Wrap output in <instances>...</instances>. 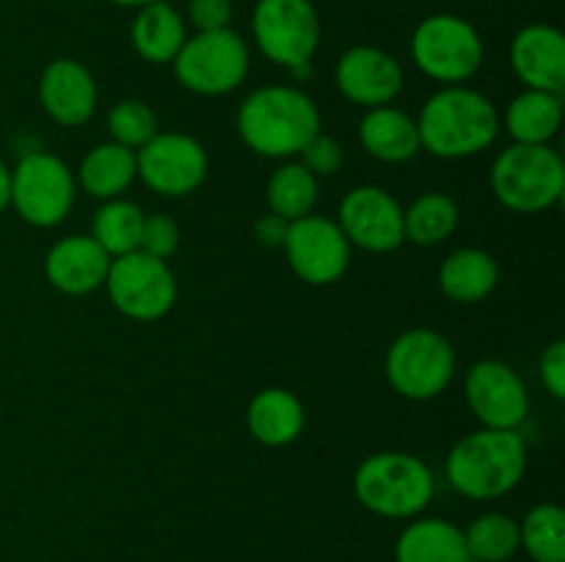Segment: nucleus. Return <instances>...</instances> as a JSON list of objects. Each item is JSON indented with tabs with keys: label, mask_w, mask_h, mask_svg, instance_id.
Here are the masks:
<instances>
[{
	"label": "nucleus",
	"mask_w": 565,
	"mask_h": 562,
	"mask_svg": "<svg viewBox=\"0 0 565 562\" xmlns=\"http://www.w3.org/2000/svg\"><path fill=\"white\" fill-rule=\"evenodd\" d=\"M417 132L419 147L434 158H472L497 141L500 114L486 94L467 86H447L423 105Z\"/></svg>",
	"instance_id": "obj_1"
},
{
	"label": "nucleus",
	"mask_w": 565,
	"mask_h": 562,
	"mask_svg": "<svg viewBox=\"0 0 565 562\" xmlns=\"http://www.w3.org/2000/svg\"><path fill=\"white\" fill-rule=\"evenodd\" d=\"M237 130L263 158H292L320 132V110L301 88L263 86L243 99Z\"/></svg>",
	"instance_id": "obj_2"
},
{
	"label": "nucleus",
	"mask_w": 565,
	"mask_h": 562,
	"mask_svg": "<svg viewBox=\"0 0 565 562\" xmlns=\"http://www.w3.org/2000/svg\"><path fill=\"white\" fill-rule=\"evenodd\" d=\"M445 472L452 488L467 499H500L524 479L527 444L516 430H475L452 446Z\"/></svg>",
	"instance_id": "obj_3"
},
{
	"label": "nucleus",
	"mask_w": 565,
	"mask_h": 562,
	"mask_svg": "<svg viewBox=\"0 0 565 562\" xmlns=\"http://www.w3.org/2000/svg\"><path fill=\"white\" fill-rule=\"evenodd\" d=\"M434 472L408 452H379L356 468L353 494L381 518H414L434 499Z\"/></svg>",
	"instance_id": "obj_4"
},
{
	"label": "nucleus",
	"mask_w": 565,
	"mask_h": 562,
	"mask_svg": "<svg viewBox=\"0 0 565 562\" xmlns=\"http://www.w3.org/2000/svg\"><path fill=\"white\" fill-rule=\"evenodd\" d=\"M491 191L513 213H544L565 193L563 158L550 143H511L491 165Z\"/></svg>",
	"instance_id": "obj_5"
},
{
	"label": "nucleus",
	"mask_w": 565,
	"mask_h": 562,
	"mask_svg": "<svg viewBox=\"0 0 565 562\" xmlns=\"http://www.w3.org/2000/svg\"><path fill=\"white\" fill-rule=\"evenodd\" d=\"M171 64L177 80L188 91L221 97L243 86L252 55L241 33L224 28V31H202L188 36Z\"/></svg>",
	"instance_id": "obj_6"
},
{
	"label": "nucleus",
	"mask_w": 565,
	"mask_h": 562,
	"mask_svg": "<svg viewBox=\"0 0 565 562\" xmlns=\"http://www.w3.org/2000/svg\"><path fill=\"white\" fill-rule=\"evenodd\" d=\"M252 31L265 58L296 75H307L323 28L312 0H257Z\"/></svg>",
	"instance_id": "obj_7"
},
{
	"label": "nucleus",
	"mask_w": 565,
	"mask_h": 562,
	"mask_svg": "<svg viewBox=\"0 0 565 562\" xmlns=\"http://www.w3.org/2000/svg\"><path fill=\"white\" fill-rule=\"evenodd\" d=\"M412 58L423 75L458 86L483 64V39L463 17L430 14L414 28Z\"/></svg>",
	"instance_id": "obj_8"
},
{
	"label": "nucleus",
	"mask_w": 565,
	"mask_h": 562,
	"mask_svg": "<svg viewBox=\"0 0 565 562\" xmlns=\"http://www.w3.org/2000/svg\"><path fill=\"white\" fill-rule=\"evenodd\" d=\"M456 375V350L434 328H412L392 342L386 378L406 400H434Z\"/></svg>",
	"instance_id": "obj_9"
},
{
	"label": "nucleus",
	"mask_w": 565,
	"mask_h": 562,
	"mask_svg": "<svg viewBox=\"0 0 565 562\" xmlns=\"http://www.w3.org/2000/svg\"><path fill=\"white\" fill-rule=\"evenodd\" d=\"M77 180L70 165L50 152H31L11 169V204L25 224L50 229L70 215Z\"/></svg>",
	"instance_id": "obj_10"
},
{
	"label": "nucleus",
	"mask_w": 565,
	"mask_h": 562,
	"mask_svg": "<svg viewBox=\"0 0 565 562\" xmlns=\"http://www.w3.org/2000/svg\"><path fill=\"white\" fill-rule=\"evenodd\" d=\"M105 290H108L116 312L138 320V323L166 317L177 301V279L169 262L143 251H130L110 259Z\"/></svg>",
	"instance_id": "obj_11"
},
{
	"label": "nucleus",
	"mask_w": 565,
	"mask_h": 562,
	"mask_svg": "<svg viewBox=\"0 0 565 562\" xmlns=\"http://www.w3.org/2000/svg\"><path fill=\"white\" fill-rule=\"evenodd\" d=\"M207 152L185 132H158L136 152V174L160 196H191L207 176Z\"/></svg>",
	"instance_id": "obj_12"
},
{
	"label": "nucleus",
	"mask_w": 565,
	"mask_h": 562,
	"mask_svg": "<svg viewBox=\"0 0 565 562\" xmlns=\"http://www.w3.org/2000/svg\"><path fill=\"white\" fill-rule=\"evenodd\" d=\"M281 248L298 279L315 287L340 281L351 264V242L342 235L340 224L323 215L290 220Z\"/></svg>",
	"instance_id": "obj_13"
},
{
	"label": "nucleus",
	"mask_w": 565,
	"mask_h": 562,
	"mask_svg": "<svg viewBox=\"0 0 565 562\" xmlns=\"http://www.w3.org/2000/svg\"><path fill=\"white\" fill-rule=\"evenodd\" d=\"M463 395L483 428L516 430L530 413V395L513 367L497 358H486L469 367Z\"/></svg>",
	"instance_id": "obj_14"
},
{
	"label": "nucleus",
	"mask_w": 565,
	"mask_h": 562,
	"mask_svg": "<svg viewBox=\"0 0 565 562\" xmlns=\"http://www.w3.org/2000/svg\"><path fill=\"white\" fill-rule=\"evenodd\" d=\"M340 229L351 246L373 253L395 251L406 242L403 207L390 191L379 185H359L340 204Z\"/></svg>",
	"instance_id": "obj_15"
},
{
	"label": "nucleus",
	"mask_w": 565,
	"mask_h": 562,
	"mask_svg": "<svg viewBox=\"0 0 565 562\" xmlns=\"http://www.w3.org/2000/svg\"><path fill=\"white\" fill-rule=\"evenodd\" d=\"M334 80L345 99L364 108H379V105H390L401 94L403 66L386 50L356 44L340 55Z\"/></svg>",
	"instance_id": "obj_16"
},
{
	"label": "nucleus",
	"mask_w": 565,
	"mask_h": 562,
	"mask_svg": "<svg viewBox=\"0 0 565 562\" xmlns=\"http://www.w3.org/2000/svg\"><path fill=\"white\" fill-rule=\"evenodd\" d=\"M39 102L61 127H81L97 110V83L75 58H58L39 77Z\"/></svg>",
	"instance_id": "obj_17"
},
{
	"label": "nucleus",
	"mask_w": 565,
	"mask_h": 562,
	"mask_svg": "<svg viewBox=\"0 0 565 562\" xmlns=\"http://www.w3.org/2000/svg\"><path fill=\"white\" fill-rule=\"evenodd\" d=\"M511 66L527 88L561 94L565 88V36L561 28L546 22L522 28L511 42Z\"/></svg>",
	"instance_id": "obj_18"
},
{
	"label": "nucleus",
	"mask_w": 565,
	"mask_h": 562,
	"mask_svg": "<svg viewBox=\"0 0 565 562\" xmlns=\"http://www.w3.org/2000/svg\"><path fill=\"white\" fill-rule=\"evenodd\" d=\"M110 257L92 235H70L55 242L44 259V273L66 295H88L105 287Z\"/></svg>",
	"instance_id": "obj_19"
},
{
	"label": "nucleus",
	"mask_w": 565,
	"mask_h": 562,
	"mask_svg": "<svg viewBox=\"0 0 565 562\" xmlns=\"http://www.w3.org/2000/svg\"><path fill=\"white\" fill-rule=\"evenodd\" d=\"M359 141L373 158L384 160V163H406V160L417 158V152L423 149L417 119L392 105H379L364 114V119L359 121Z\"/></svg>",
	"instance_id": "obj_20"
},
{
	"label": "nucleus",
	"mask_w": 565,
	"mask_h": 562,
	"mask_svg": "<svg viewBox=\"0 0 565 562\" xmlns=\"http://www.w3.org/2000/svg\"><path fill=\"white\" fill-rule=\"evenodd\" d=\"M130 39L136 53L149 64H171L188 39L185 17L166 0L141 6L132 20Z\"/></svg>",
	"instance_id": "obj_21"
},
{
	"label": "nucleus",
	"mask_w": 565,
	"mask_h": 562,
	"mask_svg": "<svg viewBox=\"0 0 565 562\" xmlns=\"http://www.w3.org/2000/svg\"><path fill=\"white\" fill-rule=\"evenodd\" d=\"M248 433L265 446H287L303 433V402L287 389H265L248 402Z\"/></svg>",
	"instance_id": "obj_22"
},
{
	"label": "nucleus",
	"mask_w": 565,
	"mask_h": 562,
	"mask_svg": "<svg viewBox=\"0 0 565 562\" xmlns=\"http://www.w3.org/2000/svg\"><path fill=\"white\" fill-rule=\"evenodd\" d=\"M395 562H472L458 529L445 518H419L401 532L395 543Z\"/></svg>",
	"instance_id": "obj_23"
},
{
	"label": "nucleus",
	"mask_w": 565,
	"mask_h": 562,
	"mask_svg": "<svg viewBox=\"0 0 565 562\" xmlns=\"http://www.w3.org/2000/svg\"><path fill=\"white\" fill-rule=\"evenodd\" d=\"M500 281V268L494 257L480 248H461L441 262L439 287L450 301L480 303L494 292Z\"/></svg>",
	"instance_id": "obj_24"
},
{
	"label": "nucleus",
	"mask_w": 565,
	"mask_h": 562,
	"mask_svg": "<svg viewBox=\"0 0 565 562\" xmlns=\"http://www.w3.org/2000/svg\"><path fill=\"white\" fill-rule=\"evenodd\" d=\"M136 176V149H127L116 141L94 147L81 160V171H77L83 191L103 202L119 198Z\"/></svg>",
	"instance_id": "obj_25"
},
{
	"label": "nucleus",
	"mask_w": 565,
	"mask_h": 562,
	"mask_svg": "<svg viewBox=\"0 0 565 562\" xmlns=\"http://www.w3.org/2000/svg\"><path fill=\"white\" fill-rule=\"evenodd\" d=\"M563 99L561 94L527 88L511 99L505 110V127L513 143H550L561 132Z\"/></svg>",
	"instance_id": "obj_26"
},
{
	"label": "nucleus",
	"mask_w": 565,
	"mask_h": 562,
	"mask_svg": "<svg viewBox=\"0 0 565 562\" xmlns=\"http://www.w3.org/2000/svg\"><path fill=\"white\" fill-rule=\"evenodd\" d=\"M461 209L447 193L430 191L403 209V235L417 246H439L458 229Z\"/></svg>",
	"instance_id": "obj_27"
},
{
	"label": "nucleus",
	"mask_w": 565,
	"mask_h": 562,
	"mask_svg": "<svg viewBox=\"0 0 565 562\" xmlns=\"http://www.w3.org/2000/svg\"><path fill=\"white\" fill-rule=\"evenodd\" d=\"M143 209L127 198H110L94 213L92 237L105 248L110 259L138 251L143 229Z\"/></svg>",
	"instance_id": "obj_28"
},
{
	"label": "nucleus",
	"mask_w": 565,
	"mask_h": 562,
	"mask_svg": "<svg viewBox=\"0 0 565 562\" xmlns=\"http://www.w3.org/2000/svg\"><path fill=\"white\" fill-rule=\"evenodd\" d=\"M469 560L472 562H508L522 549V532L516 518L505 512H483L463 529Z\"/></svg>",
	"instance_id": "obj_29"
},
{
	"label": "nucleus",
	"mask_w": 565,
	"mask_h": 562,
	"mask_svg": "<svg viewBox=\"0 0 565 562\" xmlns=\"http://www.w3.org/2000/svg\"><path fill=\"white\" fill-rule=\"evenodd\" d=\"M318 204V176L309 174L301 163H285L268 180L270 213L285 218L287 224L312 215Z\"/></svg>",
	"instance_id": "obj_30"
},
{
	"label": "nucleus",
	"mask_w": 565,
	"mask_h": 562,
	"mask_svg": "<svg viewBox=\"0 0 565 562\" xmlns=\"http://www.w3.org/2000/svg\"><path fill=\"white\" fill-rule=\"evenodd\" d=\"M522 549L533 562H565V512L557 505H535L519 523Z\"/></svg>",
	"instance_id": "obj_31"
},
{
	"label": "nucleus",
	"mask_w": 565,
	"mask_h": 562,
	"mask_svg": "<svg viewBox=\"0 0 565 562\" xmlns=\"http://www.w3.org/2000/svg\"><path fill=\"white\" fill-rule=\"evenodd\" d=\"M108 130L121 147L141 149L149 138L158 136V116L141 99H121L110 108Z\"/></svg>",
	"instance_id": "obj_32"
},
{
	"label": "nucleus",
	"mask_w": 565,
	"mask_h": 562,
	"mask_svg": "<svg viewBox=\"0 0 565 562\" xmlns=\"http://www.w3.org/2000/svg\"><path fill=\"white\" fill-rule=\"evenodd\" d=\"M177 246H180V226H177L174 218L163 213L143 218L138 251L149 253L154 259H169L177 251Z\"/></svg>",
	"instance_id": "obj_33"
},
{
	"label": "nucleus",
	"mask_w": 565,
	"mask_h": 562,
	"mask_svg": "<svg viewBox=\"0 0 565 562\" xmlns=\"http://www.w3.org/2000/svg\"><path fill=\"white\" fill-rule=\"evenodd\" d=\"M342 163H345V149L334 136H326V132H318L301 149V165L315 176H334Z\"/></svg>",
	"instance_id": "obj_34"
},
{
	"label": "nucleus",
	"mask_w": 565,
	"mask_h": 562,
	"mask_svg": "<svg viewBox=\"0 0 565 562\" xmlns=\"http://www.w3.org/2000/svg\"><path fill=\"white\" fill-rule=\"evenodd\" d=\"M232 11V0H188V20L196 33L230 28Z\"/></svg>",
	"instance_id": "obj_35"
},
{
	"label": "nucleus",
	"mask_w": 565,
	"mask_h": 562,
	"mask_svg": "<svg viewBox=\"0 0 565 562\" xmlns=\"http://www.w3.org/2000/svg\"><path fill=\"white\" fill-rule=\"evenodd\" d=\"M541 380L555 400H565V342L555 339L541 356Z\"/></svg>",
	"instance_id": "obj_36"
},
{
	"label": "nucleus",
	"mask_w": 565,
	"mask_h": 562,
	"mask_svg": "<svg viewBox=\"0 0 565 562\" xmlns=\"http://www.w3.org/2000/svg\"><path fill=\"white\" fill-rule=\"evenodd\" d=\"M287 220L279 218V215H263V218L254 224V235H257V240L263 242V246H270V248H279L285 246V237H287Z\"/></svg>",
	"instance_id": "obj_37"
},
{
	"label": "nucleus",
	"mask_w": 565,
	"mask_h": 562,
	"mask_svg": "<svg viewBox=\"0 0 565 562\" xmlns=\"http://www.w3.org/2000/svg\"><path fill=\"white\" fill-rule=\"evenodd\" d=\"M11 204V169L0 160V213Z\"/></svg>",
	"instance_id": "obj_38"
},
{
	"label": "nucleus",
	"mask_w": 565,
	"mask_h": 562,
	"mask_svg": "<svg viewBox=\"0 0 565 562\" xmlns=\"http://www.w3.org/2000/svg\"><path fill=\"white\" fill-rule=\"evenodd\" d=\"M114 6H125V9H141V6L154 3V0H108Z\"/></svg>",
	"instance_id": "obj_39"
}]
</instances>
